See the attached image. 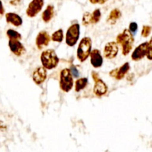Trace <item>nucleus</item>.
<instances>
[{"label": "nucleus", "mask_w": 152, "mask_h": 152, "mask_svg": "<svg viewBox=\"0 0 152 152\" xmlns=\"http://www.w3.org/2000/svg\"><path fill=\"white\" fill-rule=\"evenodd\" d=\"M134 39L133 34L129 30L125 29L117 37V45H120L122 47V53L124 56L129 54L133 48Z\"/></svg>", "instance_id": "obj_1"}, {"label": "nucleus", "mask_w": 152, "mask_h": 152, "mask_svg": "<svg viewBox=\"0 0 152 152\" xmlns=\"http://www.w3.org/2000/svg\"><path fill=\"white\" fill-rule=\"evenodd\" d=\"M41 62L42 66L45 69L51 70L58 65L59 59L56 52L52 49H48L43 51L41 54Z\"/></svg>", "instance_id": "obj_2"}, {"label": "nucleus", "mask_w": 152, "mask_h": 152, "mask_svg": "<svg viewBox=\"0 0 152 152\" xmlns=\"http://www.w3.org/2000/svg\"><path fill=\"white\" fill-rule=\"evenodd\" d=\"M92 48L91 39L90 37H84L82 39L77 48V56L80 62H83L90 56Z\"/></svg>", "instance_id": "obj_3"}, {"label": "nucleus", "mask_w": 152, "mask_h": 152, "mask_svg": "<svg viewBox=\"0 0 152 152\" xmlns=\"http://www.w3.org/2000/svg\"><path fill=\"white\" fill-rule=\"evenodd\" d=\"M73 85H74V80H73V76L71 70L68 68L62 70L60 72V81H59L60 88L63 91L68 93L72 89Z\"/></svg>", "instance_id": "obj_4"}, {"label": "nucleus", "mask_w": 152, "mask_h": 152, "mask_svg": "<svg viewBox=\"0 0 152 152\" xmlns=\"http://www.w3.org/2000/svg\"><path fill=\"white\" fill-rule=\"evenodd\" d=\"M80 34V25L78 23L72 24L68 28L65 37V42L70 47H73L77 44Z\"/></svg>", "instance_id": "obj_5"}, {"label": "nucleus", "mask_w": 152, "mask_h": 152, "mask_svg": "<svg viewBox=\"0 0 152 152\" xmlns=\"http://www.w3.org/2000/svg\"><path fill=\"white\" fill-rule=\"evenodd\" d=\"M44 6V0H32L28 4L26 14L28 17H34L42 10Z\"/></svg>", "instance_id": "obj_6"}, {"label": "nucleus", "mask_w": 152, "mask_h": 152, "mask_svg": "<svg viewBox=\"0 0 152 152\" xmlns=\"http://www.w3.org/2000/svg\"><path fill=\"white\" fill-rule=\"evenodd\" d=\"M101 19L100 9L97 8L92 13L89 12H86L83 16V25H88L90 24H96L99 22Z\"/></svg>", "instance_id": "obj_7"}, {"label": "nucleus", "mask_w": 152, "mask_h": 152, "mask_svg": "<svg viewBox=\"0 0 152 152\" xmlns=\"http://www.w3.org/2000/svg\"><path fill=\"white\" fill-rule=\"evenodd\" d=\"M119 48L117 43L115 42H110L105 45L104 48V56L106 59H112L117 56Z\"/></svg>", "instance_id": "obj_8"}, {"label": "nucleus", "mask_w": 152, "mask_h": 152, "mask_svg": "<svg viewBox=\"0 0 152 152\" xmlns=\"http://www.w3.org/2000/svg\"><path fill=\"white\" fill-rule=\"evenodd\" d=\"M148 42L142 43L135 48L132 54V59L134 61H139L142 59L145 56H146L148 52Z\"/></svg>", "instance_id": "obj_9"}, {"label": "nucleus", "mask_w": 152, "mask_h": 152, "mask_svg": "<svg viewBox=\"0 0 152 152\" xmlns=\"http://www.w3.org/2000/svg\"><path fill=\"white\" fill-rule=\"evenodd\" d=\"M8 45L10 50L16 56H22L25 52V48L23 45L18 39H9Z\"/></svg>", "instance_id": "obj_10"}, {"label": "nucleus", "mask_w": 152, "mask_h": 152, "mask_svg": "<svg viewBox=\"0 0 152 152\" xmlns=\"http://www.w3.org/2000/svg\"><path fill=\"white\" fill-rule=\"evenodd\" d=\"M47 78V71L44 67H39L33 73V80L37 85L42 84Z\"/></svg>", "instance_id": "obj_11"}, {"label": "nucleus", "mask_w": 152, "mask_h": 152, "mask_svg": "<svg viewBox=\"0 0 152 152\" xmlns=\"http://www.w3.org/2000/svg\"><path fill=\"white\" fill-rule=\"evenodd\" d=\"M130 70V65L129 62H126L124 65H122L119 68H115L110 72V76L114 77L117 80H122L126 76V74Z\"/></svg>", "instance_id": "obj_12"}, {"label": "nucleus", "mask_w": 152, "mask_h": 152, "mask_svg": "<svg viewBox=\"0 0 152 152\" xmlns=\"http://www.w3.org/2000/svg\"><path fill=\"white\" fill-rule=\"evenodd\" d=\"M94 93L96 96H104L108 91V86L102 81L101 79L98 78L94 81Z\"/></svg>", "instance_id": "obj_13"}, {"label": "nucleus", "mask_w": 152, "mask_h": 152, "mask_svg": "<svg viewBox=\"0 0 152 152\" xmlns=\"http://www.w3.org/2000/svg\"><path fill=\"white\" fill-rule=\"evenodd\" d=\"M91 57V63L94 68H100L103 63V58L101 55L100 51L97 49L91 50L90 53Z\"/></svg>", "instance_id": "obj_14"}, {"label": "nucleus", "mask_w": 152, "mask_h": 152, "mask_svg": "<svg viewBox=\"0 0 152 152\" xmlns=\"http://www.w3.org/2000/svg\"><path fill=\"white\" fill-rule=\"evenodd\" d=\"M50 37L46 31H41L38 34L36 38V45L38 49H42L43 48L48 46L50 42Z\"/></svg>", "instance_id": "obj_15"}, {"label": "nucleus", "mask_w": 152, "mask_h": 152, "mask_svg": "<svg viewBox=\"0 0 152 152\" xmlns=\"http://www.w3.org/2000/svg\"><path fill=\"white\" fill-rule=\"evenodd\" d=\"M6 21L7 23L13 25V26L19 27L22 25V19L20 16L15 13H7L5 14Z\"/></svg>", "instance_id": "obj_16"}, {"label": "nucleus", "mask_w": 152, "mask_h": 152, "mask_svg": "<svg viewBox=\"0 0 152 152\" xmlns=\"http://www.w3.org/2000/svg\"><path fill=\"white\" fill-rule=\"evenodd\" d=\"M122 13L120 10L118 8H114L110 12V14L108 16V19H107V22L108 23L111 24V25H114L117 22V21L121 17Z\"/></svg>", "instance_id": "obj_17"}, {"label": "nucleus", "mask_w": 152, "mask_h": 152, "mask_svg": "<svg viewBox=\"0 0 152 152\" xmlns=\"http://www.w3.org/2000/svg\"><path fill=\"white\" fill-rule=\"evenodd\" d=\"M53 13H54V7L53 5H49L47 6L45 10L42 13V20L45 22H49L53 16Z\"/></svg>", "instance_id": "obj_18"}, {"label": "nucleus", "mask_w": 152, "mask_h": 152, "mask_svg": "<svg viewBox=\"0 0 152 152\" xmlns=\"http://www.w3.org/2000/svg\"><path fill=\"white\" fill-rule=\"evenodd\" d=\"M88 83V80L86 77L80 78L77 80L75 83V91L76 92H80V91L83 90L87 86Z\"/></svg>", "instance_id": "obj_19"}, {"label": "nucleus", "mask_w": 152, "mask_h": 152, "mask_svg": "<svg viewBox=\"0 0 152 152\" xmlns=\"http://www.w3.org/2000/svg\"><path fill=\"white\" fill-rule=\"evenodd\" d=\"M63 31L62 29H59L58 31H55L51 36L52 41L56 42H62L63 41Z\"/></svg>", "instance_id": "obj_20"}, {"label": "nucleus", "mask_w": 152, "mask_h": 152, "mask_svg": "<svg viewBox=\"0 0 152 152\" xmlns=\"http://www.w3.org/2000/svg\"><path fill=\"white\" fill-rule=\"evenodd\" d=\"M7 36L8 37L9 39H22V35L19 32H17V31H14L13 29L7 30Z\"/></svg>", "instance_id": "obj_21"}, {"label": "nucleus", "mask_w": 152, "mask_h": 152, "mask_svg": "<svg viewBox=\"0 0 152 152\" xmlns=\"http://www.w3.org/2000/svg\"><path fill=\"white\" fill-rule=\"evenodd\" d=\"M151 31V26H148V25H144V26L142 27L141 35H142L143 37H148V36H149Z\"/></svg>", "instance_id": "obj_22"}, {"label": "nucleus", "mask_w": 152, "mask_h": 152, "mask_svg": "<svg viewBox=\"0 0 152 152\" xmlns=\"http://www.w3.org/2000/svg\"><path fill=\"white\" fill-rule=\"evenodd\" d=\"M148 52H147V58L150 60H152V37L148 42Z\"/></svg>", "instance_id": "obj_23"}, {"label": "nucleus", "mask_w": 152, "mask_h": 152, "mask_svg": "<svg viewBox=\"0 0 152 152\" xmlns=\"http://www.w3.org/2000/svg\"><path fill=\"white\" fill-rule=\"evenodd\" d=\"M138 29V25L136 22H131L130 25H129V31L132 33L133 34H134L137 32Z\"/></svg>", "instance_id": "obj_24"}, {"label": "nucleus", "mask_w": 152, "mask_h": 152, "mask_svg": "<svg viewBox=\"0 0 152 152\" xmlns=\"http://www.w3.org/2000/svg\"><path fill=\"white\" fill-rule=\"evenodd\" d=\"M91 4H103L104 3L106 2L108 0H89Z\"/></svg>", "instance_id": "obj_25"}, {"label": "nucleus", "mask_w": 152, "mask_h": 152, "mask_svg": "<svg viewBox=\"0 0 152 152\" xmlns=\"http://www.w3.org/2000/svg\"><path fill=\"white\" fill-rule=\"evenodd\" d=\"M70 70H71V74H72V75H74V77H79V72H78V71L77 70V68H75V67L73 66L72 68H71V69H70Z\"/></svg>", "instance_id": "obj_26"}, {"label": "nucleus", "mask_w": 152, "mask_h": 152, "mask_svg": "<svg viewBox=\"0 0 152 152\" xmlns=\"http://www.w3.org/2000/svg\"><path fill=\"white\" fill-rule=\"evenodd\" d=\"M21 2H22V0H10V4L14 6L19 5L21 4Z\"/></svg>", "instance_id": "obj_27"}, {"label": "nucleus", "mask_w": 152, "mask_h": 152, "mask_svg": "<svg viewBox=\"0 0 152 152\" xmlns=\"http://www.w3.org/2000/svg\"><path fill=\"white\" fill-rule=\"evenodd\" d=\"M4 13V8L3 6L2 1L0 0V15H3Z\"/></svg>", "instance_id": "obj_28"}, {"label": "nucleus", "mask_w": 152, "mask_h": 152, "mask_svg": "<svg viewBox=\"0 0 152 152\" xmlns=\"http://www.w3.org/2000/svg\"><path fill=\"white\" fill-rule=\"evenodd\" d=\"M0 129H5V126H4V124H3L1 121H0Z\"/></svg>", "instance_id": "obj_29"}]
</instances>
